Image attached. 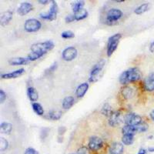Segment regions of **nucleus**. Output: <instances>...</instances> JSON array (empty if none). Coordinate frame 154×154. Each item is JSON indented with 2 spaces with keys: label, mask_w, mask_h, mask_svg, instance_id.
Wrapping results in <instances>:
<instances>
[{
  "label": "nucleus",
  "mask_w": 154,
  "mask_h": 154,
  "mask_svg": "<svg viewBox=\"0 0 154 154\" xmlns=\"http://www.w3.org/2000/svg\"><path fill=\"white\" fill-rule=\"evenodd\" d=\"M142 78V72L137 67H133L123 71L119 75V81L122 85L136 82Z\"/></svg>",
  "instance_id": "1"
},
{
  "label": "nucleus",
  "mask_w": 154,
  "mask_h": 154,
  "mask_svg": "<svg viewBox=\"0 0 154 154\" xmlns=\"http://www.w3.org/2000/svg\"><path fill=\"white\" fill-rule=\"evenodd\" d=\"M112 112H113L112 111V107H111V106L109 103H105L103 105V106L102 107L101 113L103 114V115L107 116V117H109Z\"/></svg>",
  "instance_id": "29"
},
{
  "label": "nucleus",
  "mask_w": 154,
  "mask_h": 154,
  "mask_svg": "<svg viewBox=\"0 0 154 154\" xmlns=\"http://www.w3.org/2000/svg\"><path fill=\"white\" fill-rule=\"evenodd\" d=\"M121 38H122V35L120 33H116L109 38L106 47V54L108 57H110L113 54L114 52L116 50Z\"/></svg>",
  "instance_id": "4"
},
{
  "label": "nucleus",
  "mask_w": 154,
  "mask_h": 154,
  "mask_svg": "<svg viewBox=\"0 0 154 154\" xmlns=\"http://www.w3.org/2000/svg\"><path fill=\"white\" fill-rule=\"evenodd\" d=\"M149 51H150L151 53H154V42H151V44L149 45Z\"/></svg>",
  "instance_id": "40"
},
{
  "label": "nucleus",
  "mask_w": 154,
  "mask_h": 154,
  "mask_svg": "<svg viewBox=\"0 0 154 154\" xmlns=\"http://www.w3.org/2000/svg\"><path fill=\"white\" fill-rule=\"evenodd\" d=\"M123 152H124L123 144L119 142L113 143L109 149V154H123Z\"/></svg>",
  "instance_id": "15"
},
{
  "label": "nucleus",
  "mask_w": 154,
  "mask_h": 154,
  "mask_svg": "<svg viewBox=\"0 0 154 154\" xmlns=\"http://www.w3.org/2000/svg\"><path fill=\"white\" fill-rule=\"evenodd\" d=\"M32 9H33V6H32V5L30 2H24L20 4V5H19L17 9V12L19 16H26V15L28 14L29 12H31Z\"/></svg>",
  "instance_id": "12"
},
{
  "label": "nucleus",
  "mask_w": 154,
  "mask_h": 154,
  "mask_svg": "<svg viewBox=\"0 0 154 154\" xmlns=\"http://www.w3.org/2000/svg\"><path fill=\"white\" fill-rule=\"evenodd\" d=\"M121 92H122V95H123V96L125 99L131 98L133 95V89L128 87V86H125L124 88H123Z\"/></svg>",
  "instance_id": "30"
},
{
  "label": "nucleus",
  "mask_w": 154,
  "mask_h": 154,
  "mask_svg": "<svg viewBox=\"0 0 154 154\" xmlns=\"http://www.w3.org/2000/svg\"><path fill=\"white\" fill-rule=\"evenodd\" d=\"M121 120H122V116H121L120 112L115 111L109 117L108 123L110 126L115 127V126H118L121 123Z\"/></svg>",
  "instance_id": "13"
},
{
  "label": "nucleus",
  "mask_w": 154,
  "mask_h": 154,
  "mask_svg": "<svg viewBox=\"0 0 154 154\" xmlns=\"http://www.w3.org/2000/svg\"><path fill=\"white\" fill-rule=\"evenodd\" d=\"M12 16H13V13L10 11H6L2 13V15L0 16V23L2 26H5L10 23Z\"/></svg>",
  "instance_id": "18"
},
{
  "label": "nucleus",
  "mask_w": 154,
  "mask_h": 154,
  "mask_svg": "<svg viewBox=\"0 0 154 154\" xmlns=\"http://www.w3.org/2000/svg\"><path fill=\"white\" fill-rule=\"evenodd\" d=\"M146 152H147L146 149H143V148H141V149L139 150L138 153H137V154H146Z\"/></svg>",
  "instance_id": "41"
},
{
  "label": "nucleus",
  "mask_w": 154,
  "mask_h": 154,
  "mask_svg": "<svg viewBox=\"0 0 154 154\" xmlns=\"http://www.w3.org/2000/svg\"><path fill=\"white\" fill-rule=\"evenodd\" d=\"M89 83L88 82H82L76 88L75 90V96L78 98H82L87 93L88 89H89Z\"/></svg>",
  "instance_id": "17"
},
{
  "label": "nucleus",
  "mask_w": 154,
  "mask_h": 154,
  "mask_svg": "<svg viewBox=\"0 0 154 154\" xmlns=\"http://www.w3.org/2000/svg\"><path fill=\"white\" fill-rule=\"evenodd\" d=\"M134 142V135L123 134L122 137V143L126 146L132 145Z\"/></svg>",
  "instance_id": "25"
},
{
  "label": "nucleus",
  "mask_w": 154,
  "mask_h": 154,
  "mask_svg": "<svg viewBox=\"0 0 154 154\" xmlns=\"http://www.w3.org/2000/svg\"><path fill=\"white\" fill-rule=\"evenodd\" d=\"M55 44L53 41L48 40L42 42H37V43L32 44L30 49L32 52H35H35H41V53L46 54L49 51L52 50Z\"/></svg>",
  "instance_id": "5"
},
{
  "label": "nucleus",
  "mask_w": 154,
  "mask_h": 154,
  "mask_svg": "<svg viewBox=\"0 0 154 154\" xmlns=\"http://www.w3.org/2000/svg\"><path fill=\"white\" fill-rule=\"evenodd\" d=\"M61 36L63 38H72L75 37V34H74L73 32L67 30V31H64L62 32Z\"/></svg>",
  "instance_id": "33"
},
{
  "label": "nucleus",
  "mask_w": 154,
  "mask_h": 154,
  "mask_svg": "<svg viewBox=\"0 0 154 154\" xmlns=\"http://www.w3.org/2000/svg\"><path fill=\"white\" fill-rule=\"evenodd\" d=\"M148 151H149V152H154V147L149 148V149H148Z\"/></svg>",
  "instance_id": "44"
},
{
  "label": "nucleus",
  "mask_w": 154,
  "mask_h": 154,
  "mask_svg": "<svg viewBox=\"0 0 154 154\" xmlns=\"http://www.w3.org/2000/svg\"><path fill=\"white\" fill-rule=\"evenodd\" d=\"M44 55H45V53H41V52H35V51L32 52V51H31V53L28 55L27 58L29 60V62H34L35 60H38V59H40Z\"/></svg>",
  "instance_id": "26"
},
{
  "label": "nucleus",
  "mask_w": 154,
  "mask_h": 154,
  "mask_svg": "<svg viewBox=\"0 0 154 154\" xmlns=\"http://www.w3.org/2000/svg\"><path fill=\"white\" fill-rule=\"evenodd\" d=\"M106 61L104 60H101L99 61L98 63L95 64L93 67L92 68L91 71H90V74H89V81L92 83L97 82L100 79V74L102 72V70L103 69L104 66H105Z\"/></svg>",
  "instance_id": "3"
},
{
  "label": "nucleus",
  "mask_w": 154,
  "mask_h": 154,
  "mask_svg": "<svg viewBox=\"0 0 154 154\" xmlns=\"http://www.w3.org/2000/svg\"><path fill=\"white\" fill-rule=\"evenodd\" d=\"M57 66H58V65H57V63H54L53 64V65L51 66L50 67H49V69H48L47 70H46V71H47V72H49V73H50V72H54V71H56V68H57Z\"/></svg>",
  "instance_id": "38"
},
{
  "label": "nucleus",
  "mask_w": 154,
  "mask_h": 154,
  "mask_svg": "<svg viewBox=\"0 0 154 154\" xmlns=\"http://www.w3.org/2000/svg\"><path fill=\"white\" fill-rule=\"evenodd\" d=\"M149 116H150L151 119L154 122V109L150 112V113H149Z\"/></svg>",
  "instance_id": "43"
},
{
  "label": "nucleus",
  "mask_w": 154,
  "mask_h": 154,
  "mask_svg": "<svg viewBox=\"0 0 154 154\" xmlns=\"http://www.w3.org/2000/svg\"><path fill=\"white\" fill-rule=\"evenodd\" d=\"M77 154H89V149L85 146H82L78 149V153Z\"/></svg>",
  "instance_id": "36"
},
{
  "label": "nucleus",
  "mask_w": 154,
  "mask_h": 154,
  "mask_svg": "<svg viewBox=\"0 0 154 154\" xmlns=\"http://www.w3.org/2000/svg\"><path fill=\"white\" fill-rule=\"evenodd\" d=\"M25 154H39L37 150H35L34 148H32V147H29L26 149L25 151Z\"/></svg>",
  "instance_id": "35"
},
{
  "label": "nucleus",
  "mask_w": 154,
  "mask_h": 154,
  "mask_svg": "<svg viewBox=\"0 0 154 154\" xmlns=\"http://www.w3.org/2000/svg\"><path fill=\"white\" fill-rule=\"evenodd\" d=\"M75 103V99L72 96H66L63 99L62 106L64 109H69Z\"/></svg>",
  "instance_id": "21"
},
{
  "label": "nucleus",
  "mask_w": 154,
  "mask_h": 154,
  "mask_svg": "<svg viewBox=\"0 0 154 154\" xmlns=\"http://www.w3.org/2000/svg\"><path fill=\"white\" fill-rule=\"evenodd\" d=\"M27 96H28V98L29 99L30 101L33 102V103H36L38 99V92L32 86H29L27 89Z\"/></svg>",
  "instance_id": "20"
},
{
  "label": "nucleus",
  "mask_w": 154,
  "mask_h": 154,
  "mask_svg": "<svg viewBox=\"0 0 154 154\" xmlns=\"http://www.w3.org/2000/svg\"><path fill=\"white\" fill-rule=\"evenodd\" d=\"M124 123L129 126H137L143 123V119L140 115L134 112H129L124 117Z\"/></svg>",
  "instance_id": "9"
},
{
  "label": "nucleus",
  "mask_w": 154,
  "mask_h": 154,
  "mask_svg": "<svg viewBox=\"0 0 154 154\" xmlns=\"http://www.w3.org/2000/svg\"><path fill=\"white\" fill-rule=\"evenodd\" d=\"M32 109H33L34 112L38 116L44 115V109L42 106H41V104H39L38 103H32Z\"/></svg>",
  "instance_id": "28"
},
{
  "label": "nucleus",
  "mask_w": 154,
  "mask_h": 154,
  "mask_svg": "<svg viewBox=\"0 0 154 154\" xmlns=\"http://www.w3.org/2000/svg\"><path fill=\"white\" fill-rule=\"evenodd\" d=\"M25 72L24 69L21 68L17 70H15L13 72H7V73H4L1 75V77L2 79H16V78H18L19 76L23 75Z\"/></svg>",
  "instance_id": "14"
},
{
  "label": "nucleus",
  "mask_w": 154,
  "mask_h": 154,
  "mask_svg": "<svg viewBox=\"0 0 154 154\" xmlns=\"http://www.w3.org/2000/svg\"><path fill=\"white\" fill-rule=\"evenodd\" d=\"M38 3L42 4V5H46V4L49 3V1H45V0H44V1H42V0H38Z\"/></svg>",
  "instance_id": "42"
},
{
  "label": "nucleus",
  "mask_w": 154,
  "mask_h": 154,
  "mask_svg": "<svg viewBox=\"0 0 154 154\" xmlns=\"http://www.w3.org/2000/svg\"><path fill=\"white\" fill-rule=\"evenodd\" d=\"M71 154H72V153H71Z\"/></svg>",
  "instance_id": "46"
},
{
  "label": "nucleus",
  "mask_w": 154,
  "mask_h": 154,
  "mask_svg": "<svg viewBox=\"0 0 154 154\" xmlns=\"http://www.w3.org/2000/svg\"><path fill=\"white\" fill-rule=\"evenodd\" d=\"M149 128V125L147 123L143 122L137 126H129V125H125L122 128V133L123 134H132L135 135L136 133H144Z\"/></svg>",
  "instance_id": "2"
},
{
  "label": "nucleus",
  "mask_w": 154,
  "mask_h": 154,
  "mask_svg": "<svg viewBox=\"0 0 154 154\" xmlns=\"http://www.w3.org/2000/svg\"><path fill=\"white\" fill-rule=\"evenodd\" d=\"M29 63L28 58L25 57H16L12 58L9 61V63L11 66H23L26 65Z\"/></svg>",
  "instance_id": "19"
},
{
  "label": "nucleus",
  "mask_w": 154,
  "mask_h": 154,
  "mask_svg": "<svg viewBox=\"0 0 154 154\" xmlns=\"http://www.w3.org/2000/svg\"><path fill=\"white\" fill-rule=\"evenodd\" d=\"M62 115H63V112L61 111L53 110L48 112L46 118L51 120H59L62 117Z\"/></svg>",
  "instance_id": "23"
},
{
  "label": "nucleus",
  "mask_w": 154,
  "mask_h": 154,
  "mask_svg": "<svg viewBox=\"0 0 154 154\" xmlns=\"http://www.w3.org/2000/svg\"><path fill=\"white\" fill-rule=\"evenodd\" d=\"M149 9V4L148 3H144L140 5V6H138L137 8H136V9L134 10V12L137 15H141L143 14L144 12H147Z\"/></svg>",
  "instance_id": "27"
},
{
  "label": "nucleus",
  "mask_w": 154,
  "mask_h": 154,
  "mask_svg": "<svg viewBox=\"0 0 154 154\" xmlns=\"http://www.w3.org/2000/svg\"><path fill=\"white\" fill-rule=\"evenodd\" d=\"M58 11H59V8H58V5L56 3V2H55V1H51L50 9H49V12L40 13L39 16H40L41 19H45V20L53 21V20L56 19Z\"/></svg>",
  "instance_id": "6"
},
{
  "label": "nucleus",
  "mask_w": 154,
  "mask_h": 154,
  "mask_svg": "<svg viewBox=\"0 0 154 154\" xmlns=\"http://www.w3.org/2000/svg\"><path fill=\"white\" fill-rule=\"evenodd\" d=\"M74 17H75V21H79L82 19H86L88 16V11L85 9H82L81 10L74 13Z\"/></svg>",
  "instance_id": "24"
},
{
  "label": "nucleus",
  "mask_w": 154,
  "mask_h": 154,
  "mask_svg": "<svg viewBox=\"0 0 154 154\" xmlns=\"http://www.w3.org/2000/svg\"><path fill=\"white\" fill-rule=\"evenodd\" d=\"M66 129L64 126H62L59 129V133H60V134H63L66 132Z\"/></svg>",
  "instance_id": "39"
},
{
  "label": "nucleus",
  "mask_w": 154,
  "mask_h": 154,
  "mask_svg": "<svg viewBox=\"0 0 154 154\" xmlns=\"http://www.w3.org/2000/svg\"><path fill=\"white\" fill-rule=\"evenodd\" d=\"M78 55V51L74 46H69L66 48L62 53V58L63 60L66 62H70L74 60Z\"/></svg>",
  "instance_id": "10"
},
{
  "label": "nucleus",
  "mask_w": 154,
  "mask_h": 154,
  "mask_svg": "<svg viewBox=\"0 0 154 154\" xmlns=\"http://www.w3.org/2000/svg\"><path fill=\"white\" fill-rule=\"evenodd\" d=\"M103 146V140L99 137H90L88 143V147L91 151H99Z\"/></svg>",
  "instance_id": "11"
},
{
  "label": "nucleus",
  "mask_w": 154,
  "mask_h": 154,
  "mask_svg": "<svg viewBox=\"0 0 154 154\" xmlns=\"http://www.w3.org/2000/svg\"><path fill=\"white\" fill-rule=\"evenodd\" d=\"M123 16V12L119 9H111L108 11L106 14V21L109 25H111L112 23L118 21Z\"/></svg>",
  "instance_id": "8"
},
{
  "label": "nucleus",
  "mask_w": 154,
  "mask_h": 154,
  "mask_svg": "<svg viewBox=\"0 0 154 154\" xmlns=\"http://www.w3.org/2000/svg\"><path fill=\"white\" fill-rule=\"evenodd\" d=\"M8 147H9V143L7 140L3 137H1L0 138V150L3 152L8 149Z\"/></svg>",
  "instance_id": "32"
},
{
  "label": "nucleus",
  "mask_w": 154,
  "mask_h": 154,
  "mask_svg": "<svg viewBox=\"0 0 154 154\" xmlns=\"http://www.w3.org/2000/svg\"><path fill=\"white\" fill-rule=\"evenodd\" d=\"M115 2H124V0H120V1H119V0H118V1H117V0H116Z\"/></svg>",
  "instance_id": "45"
},
{
  "label": "nucleus",
  "mask_w": 154,
  "mask_h": 154,
  "mask_svg": "<svg viewBox=\"0 0 154 154\" xmlns=\"http://www.w3.org/2000/svg\"><path fill=\"white\" fill-rule=\"evenodd\" d=\"M42 27V23L36 19H29L24 23V29L28 32H35Z\"/></svg>",
  "instance_id": "7"
},
{
  "label": "nucleus",
  "mask_w": 154,
  "mask_h": 154,
  "mask_svg": "<svg viewBox=\"0 0 154 154\" xmlns=\"http://www.w3.org/2000/svg\"><path fill=\"white\" fill-rule=\"evenodd\" d=\"M144 89L148 92L154 91V72L150 73L146 78L144 81Z\"/></svg>",
  "instance_id": "16"
},
{
  "label": "nucleus",
  "mask_w": 154,
  "mask_h": 154,
  "mask_svg": "<svg viewBox=\"0 0 154 154\" xmlns=\"http://www.w3.org/2000/svg\"><path fill=\"white\" fill-rule=\"evenodd\" d=\"M84 5V1H78V2H75L74 3H72V11L74 12V13L78 12V11L81 10L82 9H83Z\"/></svg>",
  "instance_id": "31"
},
{
  "label": "nucleus",
  "mask_w": 154,
  "mask_h": 154,
  "mask_svg": "<svg viewBox=\"0 0 154 154\" xmlns=\"http://www.w3.org/2000/svg\"><path fill=\"white\" fill-rule=\"evenodd\" d=\"M74 21H75V17H74V15H69V16H66L65 22L66 23H71Z\"/></svg>",
  "instance_id": "37"
},
{
  "label": "nucleus",
  "mask_w": 154,
  "mask_h": 154,
  "mask_svg": "<svg viewBox=\"0 0 154 154\" xmlns=\"http://www.w3.org/2000/svg\"><path fill=\"white\" fill-rule=\"evenodd\" d=\"M12 130V125L9 123L3 122L0 124V131L4 134H10Z\"/></svg>",
  "instance_id": "22"
},
{
  "label": "nucleus",
  "mask_w": 154,
  "mask_h": 154,
  "mask_svg": "<svg viewBox=\"0 0 154 154\" xmlns=\"http://www.w3.org/2000/svg\"><path fill=\"white\" fill-rule=\"evenodd\" d=\"M7 98V95L4 92L3 89H0V103H3L5 100Z\"/></svg>",
  "instance_id": "34"
}]
</instances>
